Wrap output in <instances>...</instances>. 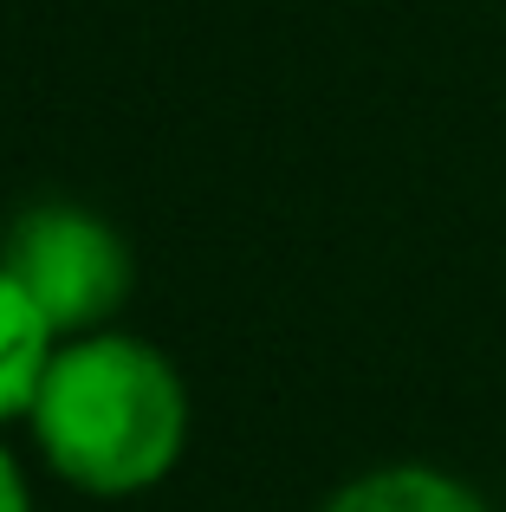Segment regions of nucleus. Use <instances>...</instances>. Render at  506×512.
<instances>
[{
	"label": "nucleus",
	"instance_id": "obj_1",
	"mask_svg": "<svg viewBox=\"0 0 506 512\" xmlns=\"http://www.w3.org/2000/svg\"><path fill=\"white\" fill-rule=\"evenodd\" d=\"M26 415L52 474L104 500L156 487L189 441V396L176 363L117 331H85L52 350Z\"/></svg>",
	"mask_w": 506,
	"mask_h": 512
},
{
	"label": "nucleus",
	"instance_id": "obj_2",
	"mask_svg": "<svg viewBox=\"0 0 506 512\" xmlns=\"http://www.w3.org/2000/svg\"><path fill=\"white\" fill-rule=\"evenodd\" d=\"M0 266L59 338L98 331L130 292V247L117 240V227L65 201L26 208L0 234Z\"/></svg>",
	"mask_w": 506,
	"mask_h": 512
},
{
	"label": "nucleus",
	"instance_id": "obj_3",
	"mask_svg": "<svg viewBox=\"0 0 506 512\" xmlns=\"http://www.w3.org/2000/svg\"><path fill=\"white\" fill-rule=\"evenodd\" d=\"M52 338H59V331L39 318V305L13 286L7 266H0V422H13V415L33 409L39 376H46L52 350H59Z\"/></svg>",
	"mask_w": 506,
	"mask_h": 512
},
{
	"label": "nucleus",
	"instance_id": "obj_4",
	"mask_svg": "<svg viewBox=\"0 0 506 512\" xmlns=\"http://www.w3.org/2000/svg\"><path fill=\"white\" fill-rule=\"evenodd\" d=\"M325 512H487V506L435 467H383V474H364L344 493H331Z\"/></svg>",
	"mask_w": 506,
	"mask_h": 512
},
{
	"label": "nucleus",
	"instance_id": "obj_5",
	"mask_svg": "<svg viewBox=\"0 0 506 512\" xmlns=\"http://www.w3.org/2000/svg\"><path fill=\"white\" fill-rule=\"evenodd\" d=\"M0 512H26V480H20V461L0 448Z\"/></svg>",
	"mask_w": 506,
	"mask_h": 512
}]
</instances>
